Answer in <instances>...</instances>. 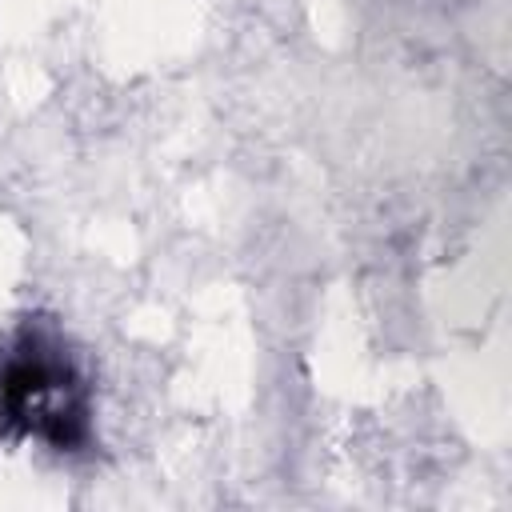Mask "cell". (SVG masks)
I'll use <instances>...</instances> for the list:
<instances>
[{
  "label": "cell",
  "instance_id": "cell-1",
  "mask_svg": "<svg viewBox=\"0 0 512 512\" xmlns=\"http://www.w3.org/2000/svg\"><path fill=\"white\" fill-rule=\"evenodd\" d=\"M88 416V384L60 336L44 324H24L0 356V428L72 452L88 440Z\"/></svg>",
  "mask_w": 512,
  "mask_h": 512
}]
</instances>
